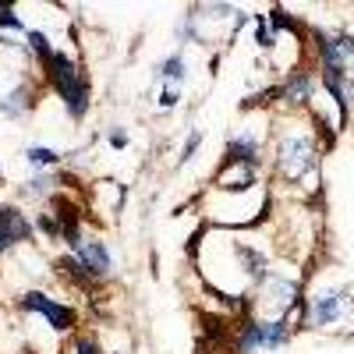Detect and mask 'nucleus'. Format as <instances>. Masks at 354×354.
I'll return each mask as SVG.
<instances>
[{"label":"nucleus","mask_w":354,"mask_h":354,"mask_svg":"<svg viewBox=\"0 0 354 354\" xmlns=\"http://www.w3.org/2000/svg\"><path fill=\"white\" fill-rule=\"evenodd\" d=\"M312 75L308 71H290L287 75V82L280 85V100H287V103H308L312 100Z\"/></svg>","instance_id":"6e6552de"},{"label":"nucleus","mask_w":354,"mask_h":354,"mask_svg":"<svg viewBox=\"0 0 354 354\" xmlns=\"http://www.w3.org/2000/svg\"><path fill=\"white\" fill-rule=\"evenodd\" d=\"M25 39H28V46H32V50L39 53V61H43V64L53 57V50H50V43H46V36H43V32H36V28H32V32H25Z\"/></svg>","instance_id":"ddd939ff"},{"label":"nucleus","mask_w":354,"mask_h":354,"mask_svg":"<svg viewBox=\"0 0 354 354\" xmlns=\"http://www.w3.org/2000/svg\"><path fill=\"white\" fill-rule=\"evenodd\" d=\"M110 145H113V149H124V145H128V135H124V131H110Z\"/></svg>","instance_id":"aec40b11"},{"label":"nucleus","mask_w":354,"mask_h":354,"mask_svg":"<svg viewBox=\"0 0 354 354\" xmlns=\"http://www.w3.org/2000/svg\"><path fill=\"white\" fill-rule=\"evenodd\" d=\"M347 287L333 290V294H322V298H315V305L308 308V322H315V326H330V322H337L347 308Z\"/></svg>","instance_id":"39448f33"},{"label":"nucleus","mask_w":354,"mask_h":354,"mask_svg":"<svg viewBox=\"0 0 354 354\" xmlns=\"http://www.w3.org/2000/svg\"><path fill=\"white\" fill-rule=\"evenodd\" d=\"M75 351H78V354H96V344H93V340H78Z\"/></svg>","instance_id":"412c9836"},{"label":"nucleus","mask_w":354,"mask_h":354,"mask_svg":"<svg viewBox=\"0 0 354 354\" xmlns=\"http://www.w3.org/2000/svg\"><path fill=\"white\" fill-rule=\"evenodd\" d=\"M21 308H25V312H39V315H46V322H50L57 333H64V330L75 326V312L64 308V305H57V301H50L46 294H39V290H28L25 298H21Z\"/></svg>","instance_id":"7ed1b4c3"},{"label":"nucleus","mask_w":354,"mask_h":354,"mask_svg":"<svg viewBox=\"0 0 354 354\" xmlns=\"http://www.w3.org/2000/svg\"><path fill=\"white\" fill-rule=\"evenodd\" d=\"M252 18H255V43H259L262 50L277 46V39H273V28H270V18H266V15H252Z\"/></svg>","instance_id":"f8f14e48"},{"label":"nucleus","mask_w":354,"mask_h":354,"mask_svg":"<svg viewBox=\"0 0 354 354\" xmlns=\"http://www.w3.org/2000/svg\"><path fill=\"white\" fill-rule=\"evenodd\" d=\"M36 227H39L43 234H50V238H61V223L50 220V216H39V220H36Z\"/></svg>","instance_id":"a211bd4d"},{"label":"nucleus","mask_w":354,"mask_h":354,"mask_svg":"<svg viewBox=\"0 0 354 354\" xmlns=\"http://www.w3.org/2000/svg\"><path fill=\"white\" fill-rule=\"evenodd\" d=\"M25 160L32 163V167H53V163H61V156H57L53 149H46V145H32V149H25Z\"/></svg>","instance_id":"9b49d317"},{"label":"nucleus","mask_w":354,"mask_h":354,"mask_svg":"<svg viewBox=\"0 0 354 354\" xmlns=\"http://www.w3.org/2000/svg\"><path fill=\"white\" fill-rule=\"evenodd\" d=\"M28 106H32V100H28V88L21 85V88H15V93L4 100V103H0V110H4L8 117H21Z\"/></svg>","instance_id":"9d476101"},{"label":"nucleus","mask_w":354,"mask_h":354,"mask_svg":"<svg viewBox=\"0 0 354 354\" xmlns=\"http://www.w3.org/2000/svg\"><path fill=\"white\" fill-rule=\"evenodd\" d=\"M43 71H46V78L53 85V93L64 100L68 113L75 117V121H82V117L88 113V78H85V71L64 53H53L43 64Z\"/></svg>","instance_id":"f257e3e1"},{"label":"nucleus","mask_w":354,"mask_h":354,"mask_svg":"<svg viewBox=\"0 0 354 354\" xmlns=\"http://www.w3.org/2000/svg\"><path fill=\"white\" fill-rule=\"evenodd\" d=\"M53 185H57V181H53L50 174H39V177H32V181H28V192H32V195H46Z\"/></svg>","instance_id":"2eb2a0df"},{"label":"nucleus","mask_w":354,"mask_h":354,"mask_svg":"<svg viewBox=\"0 0 354 354\" xmlns=\"http://www.w3.org/2000/svg\"><path fill=\"white\" fill-rule=\"evenodd\" d=\"M312 121H315V128H319L322 142H326V149H330V145H333V128L326 124V117H322V113H312Z\"/></svg>","instance_id":"dca6fc26"},{"label":"nucleus","mask_w":354,"mask_h":354,"mask_svg":"<svg viewBox=\"0 0 354 354\" xmlns=\"http://www.w3.org/2000/svg\"><path fill=\"white\" fill-rule=\"evenodd\" d=\"M160 103H163V106H177V93H174V88H167V93L160 96Z\"/></svg>","instance_id":"4be33fe9"},{"label":"nucleus","mask_w":354,"mask_h":354,"mask_svg":"<svg viewBox=\"0 0 354 354\" xmlns=\"http://www.w3.org/2000/svg\"><path fill=\"white\" fill-rule=\"evenodd\" d=\"M57 270H61L64 277H71L78 287H93V283H96L93 277H88V270L82 266V259H78V255H61V262H57Z\"/></svg>","instance_id":"1a4fd4ad"},{"label":"nucleus","mask_w":354,"mask_h":354,"mask_svg":"<svg viewBox=\"0 0 354 354\" xmlns=\"http://www.w3.org/2000/svg\"><path fill=\"white\" fill-rule=\"evenodd\" d=\"M32 238V223H28L18 209L0 205V255H4L15 241H28Z\"/></svg>","instance_id":"20e7f679"},{"label":"nucleus","mask_w":354,"mask_h":354,"mask_svg":"<svg viewBox=\"0 0 354 354\" xmlns=\"http://www.w3.org/2000/svg\"><path fill=\"white\" fill-rule=\"evenodd\" d=\"M202 145V131H192L188 135V142H185V153H181V163H188L192 156H195V149Z\"/></svg>","instance_id":"f3484780"},{"label":"nucleus","mask_w":354,"mask_h":354,"mask_svg":"<svg viewBox=\"0 0 354 354\" xmlns=\"http://www.w3.org/2000/svg\"><path fill=\"white\" fill-rule=\"evenodd\" d=\"M315 156H319L315 145L308 138H301V135H287L280 142V149H277V163H280V170L290 177V181H298V177L312 174L315 170Z\"/></svg>","instance_id":"f03ea898"},{"label":"nucleus","mask_w":354,"mask_h":354,"mask_svg":"<svg viewBox=\"0 0 354 354\" xmlns=\"http://www.w3.org/2000/svg\"><path fill=\"white\" fill-rule=\"evenodd\" d=\"M160 75H163V78H177V82H181V78H185V57H181V53H174L170 61L163 64V71H160Z\"/></svg>","instance_id":"4468645a"},{"label":"nucleus","mask_w":354,"mask_h":354,"mask_svg":"<svg viewBox=\"0 0 354 354\" xmlns=\"http://www.w3.org/2000/svg\"><path fill=\"white\" fill-rule=\"evenodd\" d=\"M227 167H259V138L255 135H241L227 145Z\"/></svg>","instance_id":"423d86ee"},{"label":"nucleus","mask_w":354,"mask_h":354,"mask_svg":"<svg viewBox=\"0 0 354 354\" xmlns=\"http://www.w3.org/2000/svg\"><path fill=\"white\" fill-rule=\"evenodd\" d=\"M0 28H21V18L11 8H4V11H0Z\"/></svg>","instance_id":"6ab92c4d"},{"label":"nucleus","mask_w":354,"mask_h":354,"mask_svg":"<svg viewBox=\"0 0 354 354\" xmlns=\"http://www.w3.org/2000/svg\"><path fill=\"white\" fill-rule=\"evenodd\" d=\"M78 259H82V266L88 270V277H93V280H100V277L110 273V252H106L103 241H85L82 252H78Z\"/></svg>","instance_id":"0eeeda50"}]
</instances>
